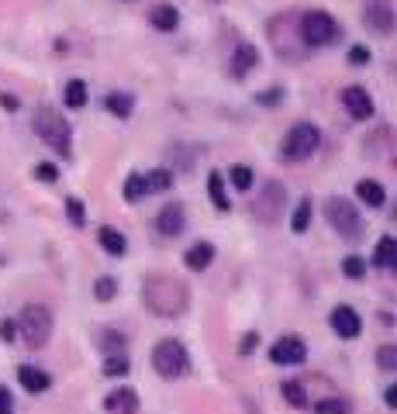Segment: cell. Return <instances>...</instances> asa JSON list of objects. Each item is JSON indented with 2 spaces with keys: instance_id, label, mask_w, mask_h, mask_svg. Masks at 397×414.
Segmentation results:
<instances>
[{
  "instance_id": "obj_1",
  "label": "cell",
  "mask_w": 397,
  "mask_h": 414,
  "mask_svg": "<svg viewBox=\"0 0 397 414\" xmlns=\"http://www.w3.org/2000/svg\"><path fill=\"white\" fill-rule=\"evenodd\" d=\"M142 301L156 318H180L190 304V290L184 280H177L169 273H152L142 284Z\"/></svg>"
},
{
  "instance_id": "obj_2",
  "label": "cell",
  "mask_w": 397,
  "mask_h": 414,
  "mask_svg": "<svg viewBox=\"0 0 397 414\" xmlns=\"http://www.w3.org/2000/svg\"><path fill=\"white\" fill-rule=\"evenodd\" d=\"M266 38L273 52L284 59V62H304L308 59V45L301 38V14L297 11H284L276 14L269 25H266Z\"/></svg>"
},
{
  "instance_id": "obj_3",
  "label": "cell",
  "mask_w": 397,
  "mask_h": 414,
  "mask_svg": "<svg viewBox=\"0 0 397 414\" xmlns=\"http://www.w3.org/2000/svg\"><path fill=\"white\" fill-rule=\"evenodd\" d=\"M31 128H35V135H38L45 145H52L62 159L73 155V128H69V121H66L59 111L38 107V111L31 114Z\"/></svg>"
},
{
  "instance_id": "obj_4",
  "label": "cell",
  "mask_w": 397,
  "mask_h": 414,
  "mask_svg": "<svg viewBox=\"0 0 397 414\" xmlns=\"http://www.w3.org/2000/svg\"><path fill=\"white\" fill-rule=\"evenodd\" d=\"M14 328H18V335L25 338L28 349H42L49 342V335H52V310L45 304H28V308H21Z\"/></svg>"
},
{
  "instance_id": "obj_5",
  "label": "cell",
  "mask_w": 397,
  "mask_h": 414,
  "mask_svg": "<svg viewBox=\"0 0 397 414\" xmlns=\"http://www.w3.org/2000/svg\"><path fill=\"white\" fill-rule=\"evenodd\" d=\"M301 38L308 49H325V45H335L342 38V28L328 11H304L301 14Z\"/></svg>"
},
{
  "instance_id": "obj_6",
  "label": "cell",
  "mask_w": 397,
  "mask_h": 414,
  "mask_svg": "<svg viewBox=\"0 0 397 414\" xmlns=\"http://www.w3.org/2000/svg\"><path fill=\"white\" fill-rule=\"evenodd\" d=\"M318 145H321V131H318V125H311V121H297V125L284 135L280 155H284L287 162H304V159H311V155L318 152Z\"/></svg>"
},
{
  "instance_id": "obj_7",
  "label": "cell",
  "mask_w": 397,
  "mask_h": 414,
  "mask_svg": "<svg viewBox=\"0 0 397 414\" xmlns=\"http://www.w3.org/2000/svg\"><path fill=\"white\" fill-rule=\"evenodd\" d=\"M186 366H190V356H186L180 338H162V342H156V349H152V369H156L162 380L184 376Z\"/></svg>"
},
{
  "instance_id": "obj_8",
  "label": "cell",
  "mask_w": 397,
  "mask_h": 414,
  "mask_svg": "<svg viewBox=\"0 0 397 414\" xmlns=\"http://www.w3.org/2000/svg\"><path fill=\"white\" fill-rule=\"evenodd\" d=\"M287 211V186L280 180H266L259 186V194L252 197V214L259 225H276L280 214Z\"/></svg>"
},
{
  "instance_id": "obj_9",
  "label": "cell",
  "mask_w": 397,
  "mask_h": 414,
  "mask_svg": "<svg viewBox=\"0 0 397 414\" xmlns=\"http://www.w3.org/2000/svg\"><path fill=\"white\" fill-rule=\"evenodd\" d=\"M325 218H328V225L335 228V232L342 235V238H359L363 235V218H359V211H356V204L349 201V197H328L325 201Z\"/></svg>"
},
{
  "instance_id": "obj_10",
  "label": "cell",
  "mask_w": 397,
  "mask_h": 414,
  "mask_svg": "<svg viewBox=\"0 0 397 414\" xmlns=\"http://www.w3.org/2000/svg\"><path fill=\"white\" fill-rule=\"evenodd\" d=\"M363 25L380 38H391L394 35V0H370L363 7Z\"/></svg>"
},
{
  "instance_id": "obj_11",
  "label": "cell",
  "mask_w": 397,
  "mask_h": 414,
  "mask_svg": "<svg viewBox=\"0 0 397 414\" xmlns=\"http://www.w3.org/2000/svg\"><path fill=\"white\" fill-rule=\"evenodd\" d=\"M308 356V345H304V338L297 335H284L273 342V349H269V359L276 362V366H297V362H304Z\"/></svg>"
},
{
  "instance_id": "obj_12",
  "label": "cell",
  "mask_w": 397,
  "mask_h": 414,
  "mask_svg": "<svg viewBox=\"0 0 397 414\" xmlns=\"http://www.w3.org/2000/svg\"><path fill=\"white\" fill-rule=\"evenodd\" d=\"M342 107L349 111V118H356V121H370L373 118V97L367 94V86H345L342 90Z\"/></svg>"
},
{
  "instance_id": "obj_13",
  "label": "cell",
  "mask_w": 397,
  "mask_h": 414,
  "mask_svg": "<svg viewBox=\"0 0 397 414\" xmlns=\"http://www.w3.org/2000/svg\"><path fill=\"white\" fill-rule=\"evenodd\" d=\"M256 66H259V49H256L252 42H238L235 52H232V62H228L232 79H245Z\"/></svg>"
},
{
  "instance_id": "obj_14",
  "label": "cell",
  "mask_w": 397,
  "mask_h": 414,
  "mask_svg": "<svg viewBox=\"0 0 397 414\" xmlns=\"http://www.w3.org/2000/svg\"><path fill=\"white\" fill-rule=\"evenodd\" d=\"M184 225H186V211L184 204H166L162 211L156 214V232L162 235V238H177V235L184 232Z\"/></svg>"
},
{
  "instance_id": "obj_15",
  "label": "cell",
  "mask_w": 397,
  "mask_h": 414,
  "mask_svg": "<svg viewBox=\"0 0 397 414\" xmlns=\"http://www.w3.org/2000/svg\"><path fill=\"white\" fill-rule=\"evenodd\" d=\"M328 325L335 328V335L339 338H356L359 332H363V318L356 314V308H349V304H339V308L332 310Z\"/></svg>"
},
{
  "instance_id": "obj_16",
  "label": "cell",
  "mask_w": 397,
  "mask_h": 414,
  "mask_svg": "<svg viewBox=\"0 0 397 414\" xmlns=\"http://www.w3.org/2000/svg\"><path fill=\"white\" fill-rule=\"evenodd\" d=\"M104 408L111 414H138V393L132 387H118L104 397Z\"/></svg>"
},
{
  "instance_id": "obj_17",
  "label": "cell",
  "mask_w": 397,
  "mask_h": 414,
  "mask_svg": "<svg viewBox=\"0 0 397 414\" xmlns=\"http://www.w3.org/2000/svg\"><path fill=\"white\" fill-rule=\"evenodd\" d=\"M18 380H21V387L31 390V393H45V390L52 387V376H49L45 369H38V366H21V369H18Z\"/></svg>"
},
{
  "instance_id": "obj_18",
  "label": "cell",
  "mask_w": 397,
  "mask_h": 414,
  "mask_svg": "<svg viewBox=\"0 0 397 414\" xmlns=\"http://www.w3.org/2000/svg\"><path fill=\"white\" fill-rule=\"evenodd\" d=\"M149 25L156 28V31H177V25H180V11H177L173 4H156V7L149 11Z\"/></svg>"
},
{
  "instance_id": "obj_19",
  "label": "cell",
  "mask_w": 397,
  "mask_h": 414,
  "mask_svg": "<svg viewBox=\"0 0 397 414\" xmlns=\"http://www.w3.org/2000/svg\"><path fill=\"white\" fill-rule=\"evenodd\" d=\"M373 266H376V269H394V266H397V242H394V235H384V238L376 242V249H373Z\"/></svg>"
},
{
  "instance_id": "obj_20",
  "label": "cell",
  "mask_w": 397,
  "mask_h": 414,
  "mask_svg": "<svg viewBox=\"0 0 397 414\" xmlns=\"http://www.w3.org/2000/svg\"><path fill=\"white\" fill-rule=\"evenodd\" d=\"M184 262L194 269V273L208 269V266L214 262V245L211 242H197V245H190V249H186V256H184Z\"/></svg>"
},
{
  "instance_id": "obj_21",
  "label": "cell",
  "mask_w": 397,
  "mask_h": 414,
  "mask_svg": "<svg viewBox=\"0 0 397 414\" xmlns=\"http://www.w3.org/2000/svg\"><path fill=\"white\" fill-rule=\"evenodd\" d=\"M104 111L125 121V118H132L135 97H132V94H121V90H114V94H104Z\"/></svg>"
},
{
  "instance_id": "obj_22",
  "label": "cell",
  "mask_w": 397,
  "mask_h": 414,
  "mask_svg": "<svg viewBox=\"0 0 397 414\" xmlns=\"http://www.w3.org/2000/svg\"><path fill=\"white\" fill-rule=\"evenodd\" d=\"M356 197H359L367 207H384L387 204V190H384V183H376V180H359L356 183Z\"/></svg>"
},
{
  "instance_id": "obj_23",
  "label": "cell",
  "mask_w": 397,
  "mask_h": 414,
  "mask_svg": "<svg viewBox=\"0 0 397 414\" xmlns=\"http://www.w3.org/2000/svg\"><path fill=\"white\" fill-rule=\"evenodd\" d=\"M97 242L104 245V252H111V256H125V252H128L125 235L118 232V228H111V225H104V228L97 232Z\"/></svg>"
},
{
  "instance_id": "obj_24",
  "label": "cell",
  "mask_w": 397,
  "mask_h": 414,
  "mask_svg": "<svg viewBox=\"0 0 397 414\" xmlns=\"http://www.w3.org/2000/svg\"><path fill=\"white\" fill-rule=\"evenodd\" d=\"M86 101H90V94H86V83H83V79H69V83L62 86V103H66L69 111L86 107Z\"/></svg>"
},
{
  "instance_id": "obj_25",
  "label": "cell",
  "mask_w": 397,
  "mask_h": 414,
  "mask_svg": "<svg viewBox=\"0 0 397 414\" xmlns=\"http://www.w3.org/2000/svg\"><path fill=\"white\" fill-rule=\"evenodd\" d=\"M208 197H211V204L218 207V211H232V201H228V194H225V180H221L218 169L208 173Z\"/></svg>"
},
{
  "instance_id": "obj_26",
  "label": "cell",
  "mask_w": 397,
  "mask_h": 414,
  "mask_svg": "<svg viewBox=\"0 0 397 414\" xmlns=\"http://www.w3.org/2000/svg\"><path fill=\"white\" fill-rule=\"evenodd\" d=\"M97 342H101V349H104L107 356H125V345H128V338L121 335V332H114V328H104L97 335Z\"/></svg>"
},
{
  "instance_id": "obj_27",
  "label": "cell",
  "mask_w": 397,
  "mask_h": 414,
  "mask_svg": "<svg viewBox=\"0 0 397 414\" xmlns=\"http://www.w3.org/2000/svg\"><path fill=\"white\" fill-rule=\"evenodd\" d=\"M145 177V194H162L173 186V173L169 169H152V173H142Z\"/></svg>"
},
{
  "instance_id": "obj_28",
  "label": "cell",
  "mask_w": 397,
  "mask_h": 414,
  "mask_svg": "<svg viewBox=\"0 0 397 414\" xmlns=\"http://www.w3.org/2000/svg\"><path fill=\"white\" fill-rule=\"evenodd\" d=\"M228 180H232V186H235L238 194H245V190L252 186V180H256V177H252V166H245V162H235V166L228 169Z\"/></svg>"
},
{
  "instance_id": "obj_29",
  "label": "cell",
  "mask_w": 397,
  "mask_h": 414,
  "mask_svg": "<svg viewBox=\"0 0 397 414\" xmlns=\"http://www.w3.org/2000/svg\"><path fill=\"white\" fill-rule=\"evenodd\" d=\"M280 393H284V401H287L291 408H308V390L301 387L297 380H284Z\"/></svg>"
},
{
  "instance_id": "obj_30",
  "label": "cell",
  "mask_w": 397,
  "mask_h": 414,
  "mask_svg": "<svg viewBox=\"0 0 397 414\" xmlns=\"http://www.w3.org/2000/svg\"><path fill=\"white\" fill-rule=\"evenodd\" d=\"M149 194H145V177L142 173H132L128 180H125V201L128 204H138V201H145Z\"/></svg>"
},
{
  "instance_id": "obj_31",
  "label": "cell",
  "mask_w": 397,
  "mask_h": 414,
  "mask_svg": "<svg viewBox=\"0 0 397 414\" xmlns=\"http://www.w3.org/2000/svg\"><path fill=\"white\" fill-rule=\"evenodd\" d=\"M308 225H311V201H308V197H304V201H301V204L293 207V218H291V228L297 235L301 232H308Z\"/></svg>"
},
{
  "instance_id": "obj_32",
  "label": "cell",
  "mask_w": 397,
  "mask_h": 414,
  "mask_svg": "<svg viewBox=\"0 0 397 414\" xmlns=\"http://www.w3.org/2000/svg\"><path fill=\"white\" fill-rule=\"evenodd\" d=\"M94 297H97V301H114V297H118V280H114V276H101V280L94 284Z\"/></svg>"
},
{
  "instance_id": "obj_33",
  "label": "cell",
  "mask_w": 397,
  "mask_h": 414,
  "mask_svg": "<svg viewBox=\"0 0 397 414\" xmlns=\"http://www.w3.org/2000/svg\"><path fill=\"white\" fill-rule=\"evenodd\" d=\"M342 273L349 276V280H363L367 276V262L359 256H345L342 259Z\"/></svg>"
},
{
  "instance_id": "obj_34",
  "label": "cell",
  "mask_w": 397,
  "mask_h": 414,
  "mask_svg": "<svg viewBox=\"0 0 397 414\" xmlns=\"http://www.w3.org/2000/svg\"><path fill=\"white\" fill-rule=\"evenodd\" d=\"M132 366H128V356H107L104 359V376H125Z\"/></svg>"
},
{
  "instance_id": "obj_35",
  "label": "cell",
  "mask_w": 397,
  "mask_h": 414,
  "mask_svg": "<svg viewBox=\"0 0 397 414\" xmlns=\"http://www.w3.org/2000/svg\"><path fill=\"white\" fill-rule=\"evenodd\" d=\"M66 218L73 221V225H83L86 221V207L79 197H66Z\"/></svg>"
},
{
  "instance_id": "obj_36",
  "label": "cell",
  "mask_w": 397,
  "mask_h": 414,
  "mask_svg": "<svg viewBox=\"0 0 397 414\" xmlns=\"http://www.w3.org/2000/svg\"><path fill=\"white\" fill-rule=\"evenodd\" d=\"M376 362H380V369L394 373V366H397V349H394V345H380V349H376Z\"/></svg>"
},
{
  "instance_id": "obj_37",
  "label": "cell",
  "mask_w": 397,
  "mask_h": 414,
  "mask_svg": "<svg viewBox=\"0 0 397 414\" xmlns=\"http://www.w3.org/2000/svg\"><path fill=\"white\" fill-rule=\"evenodd\" d=\"M315 414H349V404L339 401V397H332V401H318Z\"/></svg>"
},
{
  "instance_id": "obj_38",
  "label": "cell",
  "mask_w": 397,
  "mask_h": 414,
  "mask_svg": "<svg viewBox=\"0 0 397 414\" xmlns=\"http://www.w3.org/2000/svg\"><path fill=\"white\" fill-rule=\"evenodd\" d=\"M35 177L42 183H55L59 180V169H55L52 162H38V166H35Z\"/></svg>"
},
{
  "instance_id": "obj_39",
  "label": "cell",
  "mask_w": 397,
  "mask_h": 414,
  "mask_svg": "<svg viewBox=\"0 0 397 414\" xmlns=\"http://www.w3.org/2000/svg\"><path fill=\"white\" fill-rule=\"evenodd\" d=\"M349 62H352V66H367V62H370V49H367V45H352V49H349Z\"/></svg>"
},
{
  "instance_id": "obj_40",
  "label": "cell",
  "mask_w": 397,
  "mask_h": 414,
  "mask_svg": "<svg viewBox=\"0 0 397 414\" xmlns=\"http://www.w3.org/2000/svg\"><path fill=\"white\" fill-rule=\"evenodd\" d=\"M0 414H14V397L7 387H0Z\"/></svg>"
},
{
  "instance_id": "obj_41",
  "label": "cell",
  "mask_w": 397,
  "mask_h": 414,
  "mask_svg": "<svg viewBox=\"0 0 397 414\" xmlns=\"http://www.w3.org/2000/svg\"><path fill=\"white\" fill-rule=\"evenodd\" d=\"M256 101L266 103V107H269V103H280V101H284V90H266V94H259Z\"/></svg>"
},
{
  "instance_id": "obj_42",
  "label": "cell",
  "mask_w": 397,
  "mask_h": 414,
  "mask_svg": "<svg viewBox=\"0 0 397 414\" xmlns=\"http://www.w3.org/2000/svg\"><path fill=\"white\" fill-rule=\"evenodd\" d=\"M0 338H4V342H14V338H18V328H14V321H4V325H0Z\"/></svg>"
},
{
  "instance_id": "obj_43",
  "label": "cell",
  "mask_w": 397,
  "mask_h": 414,
  "mask_svg": "<svg viewBox=\"0 0 397 414\" xmlns=\"http://www.w3.org/2000/svg\"><path fill=\"white\" fill-rule=\"evenodd\" d=\"M256 342H259V338H256V332H249V335L242 338V345H238V349H242V352H252V349H256Z\"/></svg>"
},
{
  "instance_id": "obj_44",
  "label": "cell",
  "mask_w": 397,
  "mask_h": 414,
  "mask_svg": "<svg viewBox=\"0 0 397 414\" xmlns=\"http://www.w3.org/2000/svg\"><path fill=\"white\" fill-rule=\"evenodd\" d=\"M384 401H387V408H397V387H394V384L384 390Z\"/></svg>"
},
{
  "instance_id": "obj_45",
  "label": "cell",
  "mask_w": 397,
  "mask_h": 414,
  "mask_svg": "<svg viewBox=\"0 0 397 414\" xmlns=\"http://www.w3.org/2000/svg\"><path fill=\"white\" fill-rule=\"evenodd\" d=\"M121 4H135V0H121Z\"/></svg>"
}]
</instances>
